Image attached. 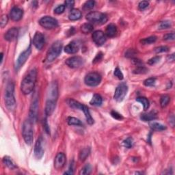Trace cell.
<instances>
[{"label": "cell", "instance_id": "1", "mask_svg": "<svg viewBox=\"0 0 175 175\" xmlns=\"http://www.w3.org/2000/svg\"><path fill=\"white\" fill-rule=\"evenodd\" d=\"M36 77L37 71L35 68H33L23 79L21 84V90L24 94H29L33 91L36 81Z\"/></svg>", "mask_w": 175, "mask_h": 175}, {"label": "cell", "instance_id": "2", "mask_svg": "<svg viewBox=\"0 0 175 175\" xmlns=\"http://www.w3.org/2000/svg\"><path fill=\"white\" fill-rule=\"evenodd\" d=\"M15 86L12 82H9L6 86L5 92V103L9 111H14L17 107L16 100L14 94Z\"/></svg>", "mask_w": 175, "mask_h": 175}, {"label": "cell", "instance_id": "3", "mask_svg": "<svg viewBox=\"0 0 175 175\" xmlns=\"http://www.w3.org/2000/svg\"><path fill=\"white\" fill-rule=\"evenodd\" d=\"M22 134L25 143L28 145H31L34 139V131H33L32 121L30 119L25 121L23 125Z\"/></svg>", "mask_w": 175, "mask_h": 175}, {"label": "cell", "instance_id": "4", "mask_svg": "<svg viewBox=\"0 0 175 175\" xmlns=\"http://www.w3.org/2000/svg\"><path fill=\"white\" fill-rule=\"evenodd\" d=\"M62 49V43L60 41H56L51 46L49 49L47 54H46V61L47 62H52L60 54Z\"/></svg>", "mask_w": 175, "mask_h": 175}, {"label": "cell", "instance_id": "5", "mask_svg": "<svg viewBox=\"0 0 175 175\" xmlns=\"http://www.w3.org/2000/svg\"><path fill=\"white\" fill-rule=\"evenodd\" d=\"M86 19L93 23L103 24L107 22V17L102 12H91L86 15Z\"/></svg>", "mask_w": 175, "mask_h": 175}, {"label": "cell", "instance_id": "6", "mask_svg": "<svg viewBox=\"0 0 175 175\" xmlns=\"http://www.w3.org/2000/svg\"><path fill=\"white\" fill-rule=\"evenodd\" d=\"M101 81V76L99 73L95 72L90 73L85 77L84 82L88 86H98Z\"/></svg>", "mask_w": 175, "mask_h": 175}, {"label": "cell", "instance_id": "7", "mask_svg": "<svg viewBox=\"0 0 175 175\" xmlns=\"http://www.w3.org/2000/svg\"><path fill=\"white\" fill-rule=\"evenodd\" d=\"M39 23L42 27L46 30H52L58 26V22L57 20L49 16H46L41 18L39 21Z\"/></svg>", "mask_w": 175, "mask_h": 175}, {"label": "cell", "instance_id": "8", "mask_svg": "<svg viewBox=\"0 0 175 175\" xmlns=\"http://www.w3.org/2000/svg\"><path fill=\"white\" fill-rule=\"evenodd\" d=\"M128 91V86L125 83H122L119 84L116 88V91L114 93V98L118 102L122 101L125 98Z\"/></svg>", "mask_w": 175, "mask_h": 175}, {"label": "cell", "instance_id": "9", "mask_svg": "<svg viewBox=\"0 0 175 175\" xmlns=\"http://www.w3.org/2000/svg\"><path fill=\"white\" fill-rule=\"evenodd\" d=\"M31 53H32V47H31V45H30L27 49L24 51L23 52H22L21 55L19 56L17 60L16 65H15V70H19L23 66L24 64L25 63V62L27 61L28 57H30Z\"/></svg>", "mask_w": 175, "mask_h": 175}, {"label": "cell", "instance_id": "10", "mask_svg": "<svg viewBox=\"0 0 175 175\" xmlns=\"http://www.w3.org/2000/svg\"><path fill=\"white\" fill-rule=\"evenodd\" d=\"M66 65L70 68H76L80 67L84 64V59L79 56H73L68 58L65 61Z\"/></svg>", "mask_w": 175, "mask_h": 175}, {"label": "cell", "instance_id": "11", "mask_svg": "<svg viewBox=\"0 0 175 175\" xmlns=\"http://www.w3.org/2000/svg\"><path fill=\"white\" fill-rule=\"evenodd\" d=\"M58 98V86L57 84L54 81L51 84L49 88V91L47 93V99L46 100H51L56 101Z\"/></svg>", "mask_w": 175, "mask_h": 175}, {"label": "cell", "instance_id": "12", "mask_svg": "<svg viewBox=\"0 0 175 175\" xmlns=\"http://www.w3.org/2000/svg\"><path fill=\"white\" fill-rule=\"evenodd\" d=\"M45 43V39L44 35L42 33L37 32L33 38V44L37 49L41 50L43 48Z\"/></svg>", "mask_w": 175, "mask_h": 175}, {"label": "cell", "instance_id": "13", "mask_svg": "<svg viewBox=\"0 0 175 175\" xmlns=\"http://www.w3.org/2000/svg\"><path fill=\"white\" fill-rule=\"evenodd\" d=\"M92 40L97 46H102L106 42L105 34L101 30L95 31L92 34Z\"/></svg>", "mask_w": 175, "mask_h": 175}, {"label": "cell", "instance_id": "14", "mask_svg": "<svg viewBox=\"0 0 175 175\" xmlns=\"http://www.w3.org/2000/svg\"><path fill=\"white\" fill-rule=\"evenodd\" d=\"M38 112V99H35L32 101L30 110V119L33 122L36 121Z\"/></svg>", "mask_w": 175, "mask_h": 175}, {"label": "cell", "instance_id": "15", "mask_svg": "<svg viewBox=\"0 0 175 175\" xmlns=\"http://www.w3.org/2000/svg\"><path fill=\"white\" fill-rule=\"evenodd\" d=\"M66 163V155L63 152H59L55 157L54 160V168L59 170L65 166Z\"/></svg>", "mask_w": 175, "mask_h": 175}, {"label": "cell", "instance_id": "16", "mask_svg": "<svg viewBox=\"0 0 175 175\" xmlns=\"http://www.w3.org/2000/svg\"><path fill=\"white\" fill-rule=\"evenodd\" d=\"M23 11L19 7H14L12 8L10 12V19L14 21H18L23 17Z\"/></svg>", "mask_w": 175, "mask_h": 175}, {"label": "cell", "instance_id": "17", "mask_svg": "<svg viewBox=\"0 0 175 175\" xmlns=\"http://www.w3.org/2000/svg\"><path fill=\"white\" fill-rule=\"evenodd\" d=\"M42 138H40L37 139L36 144L34 146V155L37 159H41L44 155V149L42 145Z\"/></svg>", "mask_w": 175, "mask_h": 175}, {"label": "cell", "instance_id": "18", "mask_svg": "<svg viewBox=\"0 0 175 175\" xmlns=\"http://www.w3.org/2000/svg\"><path fill=\"white\" fill-rule=\"evenodd\" d=\"M19 34V30L17 28H12L8 30L4 35V38L7 41L12 42L17 38Z\"/></svg>", "mask_w": 175, "mask_h": 175}, {"label": "cell", "instance_id": "19", "mask_svg": "<svg viewBox=\"0 0 175 175\" xmlns=\"http://www.w3.org/2000/svg\"><path fill=\"white\" fill-rule=\"evenodd\" d=\"M79 51V45L75 41H72L65 47V52L69 54H74Z\"/></svg>", "mask_w": 175, "mask_h": 175}, {"label": "cell", "instance_id": "20", "mask_svg": "<svg viewBox=\"0 0 175 175\" xmlns=\"http://www.w3.org/2000/svg\"><path fill=\"white\" fill-rule=\"evenodd\" d=\"M56 107V101L46 100L45 105V114L46 116H51Z\"/></svg>", "mask_w": 175, "mask_h": 175}, {"label": "cell", "instance_id": "21", "mask_svg": "<svg viewBox=\"0 0 175 175\" xmlns=\"http://www.w3.org/2000/svg\"><path fill=\"white\" fill-rule=\"evenodd\" d=\"M140 118L142 121L145 122H149L155 120L157 118V114L155 111H151V112L146 113V114H141Z\"/></svg>", "mask_w": 175, "mask_h": 175}, {"label": "cell", "instance_id": "22", "mask_svg": "<svg viewBox=\"0 0 175 175\" xmlns=\"http://www.w3.org/2000/svg\"><path fill=\"white\" fill-rule=\"evenodd\" d=\"M117 34L116 25L114 23H110L107 26L105 30V35L109 38H113Z\"/></svg>", "mask_w": 175, "mask_h": 175}, {"label": "cell", "instance_id": "23", "mask_svg": "<svg viewBox=\"0 0 175 175\" xmlns=\"http://www.w3.org/2000/svg\"><path fill=\"white\" fill-rule=\"evenodd\" d=\"M67 103L70 107L73 108V109L79 110L81 111H83L84 106H85L83 105L82 103H79V101L75 100L73 99H68L67 100Z\"/></svg>", "mask_w": 175, "mask_h": 175}, {"label": "cell", "instance_id": "24", "mask_svg": "<svg viewBox=\"0 0 175 175\" xmlns=\"http://www.w3.org/2000/svg\"><path fill=\"white\" fill-rule=\"evenodd\" d=\"M81 12L79 9H72L68 15V19L70 21H77L81 19Z\"/></svg>", "mask_w": 175, "mask_h": 175}, {"label": "cell", "instance_id": "25", "mask_svg": "<svg viewBox=\"0 0 175 175\" xmlns=\"http://www.w3.org/2000/svg\"><path fill=\"white\" fill-rule=\"evenodd\" d=\"M3 163L4 165L7 166V167L8 168H10V170H15L17 168V165L15 164L14 161H13L9 157H7V156L4 157L3 159Z\"/></svg>", "mask_w": 175, "mask_h": 175}, {"label": "cell", "instance_id": "26", "mask_svg": "<svg viewBox=\"0 0 175 175\" xmlns=\"http://www.w3.org/2000/svg\"><path fill=\"white\" fill-rule=\"evenodd\" d=\"M102 103H103L102 97H101V95L98 94H94L93 95L91 101H90V103L94 106H101Z\"/></svg>", "mask_w": 175, "mask_h": 175}, {"label": "cell", "instance_id": "27", "mask_svg": "<svg viewBox=\"0 0 175 175\" xmlns=\"http://www.w3.org/2000/svg\"><path fill=\"white\" fill-rule=\"evenodd\" d=\"M150 127L152 130L157 131H162L166 129V127L163 125L162 124L156 123V122H152L150 124Z\"/></svg>", "mask_w": 175, "mask_h": 175}, {"label": "cell", "instance_id": "28", "mask_svg": "<svg viewBox=\"0 0 175 175\" xmlns=\"http://www.w3.org/2000/svg\"><path fill=\"white\" fill-rule=\"evenodd\" d=\"M81 31L84 34H89L93 31V25L91 23H84L81 26Z\"/></svg>", "mask_w": 175, "mask_h": 175}, {"label": "cell", "instance_id": "29", "mask_svg": "<svg viewBox=\"0 0 175 175\" xmlns=\"http://www.w3.org/2000/svg\"><path fill=\"white\" fill-rule=\"evenodd\" d=\"M83 112L84 113V114H85L87 123L89 124V125H93V123H94V120H93L92 117L91 116V115H90L89 109H88V107H87V106H86V105L84 106Z\"/></svg>", "mask_w": 175, "mask_h": 175}, {"label": "cell", "instance_id": "30", "mask_svg": "<svg viewBox=\"0 0 175 175\" xmlns=\"http://www.w3.org/2000/svg\"><path fill=\"white\" fill-rule=\"evenodd\" d=\"M90 153V148H84L82 150H81L80 152H79V159L81 161H85L86 158L88 157Z\"/></svg>", "mask_w": 175, "mask_h": 175}, {"label": "cell", "instance_id": "31", "mask_svg": "<svg viewBox=\"0 0 175 175\" xmlns=\"http://www.w3.org/2000/svg\"><path fill=\"white\" fill-rule=\"evenodd\" d=\"M67 123L69 125H75V126H82L83 124L80 120L75 117H68L67 118Z\"/></svg>", "mask_w": 175, "mask_h": 175}, {"label": "cell", "instance_id": "32", "mask_svg": "<svg viewBox=\"0 0 175 175\" xmlns=\"http://www.w3.org/2000/svg\"><path fill=\"white\" fill-rule=\"evenodd\" d=\"M156 41H157V37L155 36H149L148 38H145L141 40L140 43L144 45H150V44L154 43Z\"/></svg>", "mask_w": 175, "mask_h": 175}, {"label": "cell", "instance_id": "33", "mask_svg": "<svg viewBox=\"0 0 175 175\" xmlns=\"http://www.w3.org/2000/svg\"><path fill=\"white\" fill-rule=\"evenodd\" d=\"M136 101L142 104L144 110L145 111L148 109V107H149V101H148V100L147 98H145V97H138V98L136 99Z\"/></svg>", "mask_w": 175, "mask_h": 175}, {"label": "cell", "instance_id": "34", "mask_svg": "<svg viewBox=\"0 0 175 175\" xmlns=\"http://www.w3.org/2000/svg\"><path fill=\"white\" fill-rule=\"evenodd\" d=\"M92 172V166L90 164H86L81 168V170L79 172L80 175H88L90 174Z\"/></svg>", "mask_w": 175, "mask_h": 175}, {"label": "cell", "instance_id": "35", "mask_svg": "<svg viewBox=\"0 0 175 175\" xmlns=\"http://www.w3.org/2000/svg\"><path fill=\"white\" fill-rule=\"evenodd\" d=\"M170 101V98L168 95H163L160 99V105L161 107H165L168 105Z\"/></svg>", "mask_w": 175, "mask_h": 175}, {"label": "cell", "instance_id": "36", "mask_svg": "<svg viewBox=\"0 0 175 175\" xmlns=\"http://www.w3.org/2000/svg\"><path fill=\"white\" fill-rule=\"evenodd\" d=\"M148 72L147 68H146L144 66H138L136 69L134 70V73L135 74H145Z\"/></svg>", "mask_w": 175, "mask_h": 175}, {"label": "cell", "instance_id": "37", "mask_svg": "<svg viewBox=\"0 0 175 175\" xmlns=\"http://www.w3.org/2000/svg\"><path fill=\"white\" fill-rule=\"evenodd\" d=\"M172 23L170 21H164L161 22L160 24L159 25V30H166V29H168L171 28Z\"/></svg>", "mask_w": 175, "mask_h": 175}, {"label": "cell", "instance_id": "38", "mask_svg": "<svg viewBox=\"0 0 175 175\" xmlns=\"http://www.w3.org/2000/svg\"><path fill=\"white\" fill-rule=\"evenodd\" d=\"M134 139H133L132 138H127L126 139L123 141V145L124 147L127 148H131L133 147V146H134Z\"/></svg>", "mask_w": 175, "mask_h": 175}, {"label": "cell", "instance_id": "39", "mask_svg": "<svg viewBox=\"0 0 175 175\" xmlns=\"http://www.w3.org/2000/svg\"><path fill=\"white\" fill-rule=\"evenodd\" d=\"M95 5V1H92V0H90V1H86L85 4H84V9L86 10H91L94 7Z\"/></svg>", "mask_w": 175, "mask_h": 175}, {"label": "cell", "instance_id": "40", "mask_svg": "<svg viewBox=\"0 0 175 175\" xmlns=\"http://www.w3.org/2000/svg\"><path fill=\"white\" fill-rule=\"evenodd\" d=\"M8 22V17L7 15H2L1 17V21H0V26H1V28H4L5 26L7 25Z\"/></svg>", "mask_w": 175, "mask_h": 175}, {"label": "cell", "instance_id": "41", "mask_svg": "<svg viewBox=\"0 0 175 175\" xmlns=\"http://www.w3.org/2000/svg\"><path fill=\"white\" fill-rule=\"evenodd\" d=\"M169 51V48L167 46H160L158 47H156L155 49V52L156 54H159V53H163V52H167Z\"/></svg>", "mask_w": 175, "mask_h": 175}, {"label": "cell", "instance_id": "42", "mask_svg": "<svg viewBox=\"0 0 175 175\" xmlns=\"http://www.w3.org/2000/svg\"><path fill=\"white\" fill-rule=\"evenodd\" d=\"M156 79L151 77V78H148L144 81V84L146 86H153L155 84Z\"/></svg>", "mask_w": 175, "mask_h": 175}, {"label": "cell", "instance_id": "43", "mask_svg": "<svg viewBox=\"0 0 175 175\" xmlns=\"http://www.w3.org/2000/svg\"><path fill=\"white\" fill-rule=\"evenodd\" d=\"M160 60H161L160 56H155V57H152V58H150V60H148L147 63L148 65H155V64L158 63L160 61Z\"/></svg>", "mask_w": 175, "mask_h": 175}, {"label": "cell", "instance_id": "44", "mask_svg": "<svg viewBox=\"0 0 175 175\" xmlns=\"http://www.w3.org/2000/svg\"><path fill=\"white\" fill-rule=\"evenodd\" d=\"M114 74L115 76H116L118 79H120V80H122V79H123L124 78V75L123 74V73H122L121 70L118 67H116L115 68Z\"/></svg>", "mask_w": 175, "mask_h": 175}, {"label": "cell", "instance_id": "45", "mask_svg": "<svg viewBox=\"0 0 175 175\" xmlns=\"http://www.w3.org/2000/svg\"><path fill=\"white\" fill-rule=\"evenodd\" d=\"M66 6L65 5H60L54 10V13L57 15H60L65 12Z\"/></svg>", "mask_w": 175, "mask_h": 175}, {"label": "cell", "instance_id": "46", "mask_svg": "<svg viewBox=\"0 0 175 175\" xmlns=\"http://www.w3.org/2000/svg\"><path fill=\"white\" fill-rule=\"evenodd\" d=\"M148 6H149V2L147 1H142L139 3L138 8L140 10H145L148 7Z\"/></svg>", "mask_w": 175, "mask_h": 175}, {"label": "cell", "instance_id": "47", "mask_svg": "<svg viewBox=\"0 0 175 175\" xmlns=\"http://www.w3.org/2000/svg\"><path fill=\"white\" fill-rule=\"evenodd\" d=\"M174 38H175L174 33L172 32V33H170V34H166L165 36H163V40L167 41H174Z\"/></svg>", "mask_w": 175, "mask_h": 175}, {"label": "cell", "instance_id": "48", "mask_svg": "<svg viewBox=\"0 0 175 175\" xmlns=\"http://www.w3.org/2000/svg\"><path fill=\"white\" fill-rule=\"evenodd\" d=\"M111 115H112L113 118L116 119V120L120 121V120H122V119H123V116H122L121 114H119V113L116 112V111H112V112H111Z\"/></svg>", "mask_w": 175, "mask_h": 175}, {"label": "cell", "instance_id": "49", "mask_svg": "<svg viewBox=\"0 0 175 175\" xmlns=\"http://www.w3.org/2000/svg\"><path fill=\"white\" fill-rule=\"evenodd\" d=\"M103 53H102V52H99V53H98V54H97L96 57H94V59L93 60L92 63L96 64V63H97V62H100V61L101 60H102V58H103Z\"/></svg>", "mask_w": 175, "mask_h": 175}, {"label": "cell", "instance_id": "50", "mask_svg": "<svg viewBox=\"0 0 175 175\" xmlns=\"http://www.w3.org/2000/svg\"><path fill=\"white\" fill-rule=\"evenodd\" d=\"M137 54V52L136 50L133 49H130L125 53V56L127 57H133L135 55Z\"/></svg>", "mask_w": 175, "mask_h": 175}, {"label": "cell", "instance_id": "51", "mask_svg": "<svg viewBox=\"0 0 175 175\" xmlns=\"http://www.w3.org/2000/svg\"><path fill=\"white\" fill-rule=\"evenodd\" d=\"M131 62L134 65H136L138 66H142V62L140 60L138 59V58H132Z\"/></svg>", "mask_w": 175, "mask_h": 175}, {"label": "cell", "instance_id": "52", "mask_svg": "<svg viewBox=\"0 0 175 175\" xmlns=\"http://www.w3.org/2000/svg\"><path fill=\"white\" fill-rule=\"evenodd\" d=\"M75 4V1H65V5L66 7H67L68 8H71L73 7Z\"/></svg>", "mask_w": 175, "mask_h": 175}, {"label": "cell", "instance_id": "53", "mask_svg": "<svg viewBox=\"0 0 175 175\" xmlns=\"http://www.w3.org/2000/svg\"><path fill=\"white\" fill-rule=\"evenodd\" d=\"M44 128H45L46 132L47 133V134H49V133H50V129H49V127L47 121H46V119L45 120V121H44Z\"/></svg>", "mask_w": 175, "mask_h": 175}, {"label": "cell", "instance_id": "54", "mask_svg": "<svg viewBox=\"0 0 175 175\" xmlns=\"http://www.w3.org/2000/svg\"><path fill=\"white\" fill-rule=\"evenodd\" d=\"M168 60L170 62H173L174 60V54H172V55H170L168 57Z\"/></svg>", "mask_w": 175, "mask_h": 175}, {"label": "cell", "instance_id": "55", "mask_svg": "<svg viewBox=\"0 0 175 175\" xmlns=\"http://www.w3.org/2000/svg\"><path fill=\"white\" fill-rule=\"evenodd\" d=\"M73 168H71V169L70 168H69V170H68V171H66L65 172V174H73Z\"/></svg>", "mask_w": 175, "mask_h": 175}, {"label": "cell", "instance_id": "56", "mask_svg": "<svg viewBox=\"0 0 175 175\" xmlns=\"http://www.w3.org/2000/svg\"><path fill=\"white\" fill-rule=\"evenodd\" d=\"M1 64H2V62H3V59H4V54L3 53L1 54Z\"/></svg>", "mask_w": 175, "mask_h": 175}]
</instances>
